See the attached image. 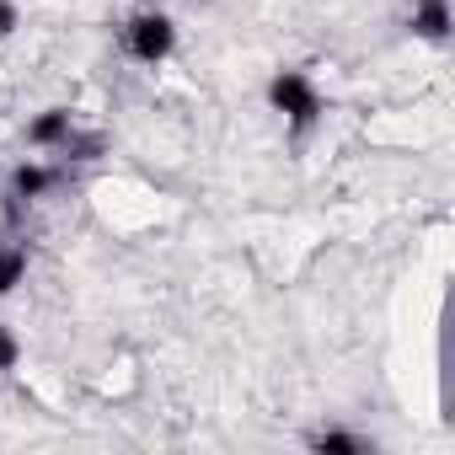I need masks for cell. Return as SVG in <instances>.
<instances>
[{"label": "cell", "instance_id": "7a4b0ae2", "mask_svg": "<svg viewBox=\"0 0 455 455\" xmlns=\"http://www.w3.org/2000/svg\"><path fill=\"white\" fill-rule=\"evenodd\" d=\"M268 102H274V113H284L295 129H306V124L322 118V92H316V81L300 76V70H279V76L268 81Z\"/></svg>", "mask_w": 455, "mask_h": 455}, {"label": "cell", "instance_id": "3957f363", "mask_svg": "<svg viewBox=\"0 0 455 455\" xmlns=\"http://www.w3.org/2000/svg\"><path fill=\"white\" fill-rule=\"evenodd\" d=\"M28 140H33L38 150H70V140H76V118H70L65 108H49V113H38V118L28 124Z\"/></svg>", "mask_w": 455, "mask_h": 455}, {"label": "cell", "instance_id": "277c9868", "mask_svg": "<svg viewBox=\"0 0 455 455\" xmlns=\"http://www.w3.org/2000/svg\"><path fill=\"white\" fill-rule=\"evenodd\" d=\"M412 33L423 44H444L450 38V0H412Z\"/></svg>", "mask_w": 455, "mask_h": 455}, {"label": "cell", "instance_id": "8992f818", "mask_svg": "<svg viewBox=\"0 0 455 455\" xmlns=\"http://www.w3.org/2000/svg\"><path fill=\"white\" fill-rule=\"evenodd\" d=\"M311 444L327 450V455H364V439H359V434H338V428H332V434H316Z\"/></svg>", "mask_w": 455, "mask_h": 455}, {"label": "cell", "instance_id": "5b68a950", "mask_svg": "<svg viewBox=\"0 0 455 455\" xmlns=\"http://www.w3.org/2000/svg\"><path fill=\"white\" fill-rule=\"evenodd\" d=\"M28 274V252L22 247H0V295H12Z\"/></svg>", "mask_w": 455, "mask_h": 455}, {"label": "cell", "instance_id": "9c48e42d", "mask_svg": "<svg viewBox=\"0 0 455 455\" xmlns=\"http://www.w3.org/2000/svg\"><path fill=\"white\" fill-rule=\"evenodd\" d=\"M17 33V6H12V0H0V44H6Z\"/></svg>", "mask_w": 455, "mask_h": 455}, {"label": "cell", "instance_id": "ba28073f", "mask_svg": "<svg viewBox=\"0 0 455 455\" xmlns=\"http://www.w3.org/2000/svg\"><path fill=\"white\" fill-rule=\"evenodd\" d=\"M17 359H22V343H17L6 327H0V370H17Z\"/></svg>", "mask_w": 455, "mask_h": 455}, {"label": "cell", "instance_id": "6da1fadb", "mask_svg": "<svg viewBox=\"0 0 455 455\" xmlns=\"http://www.w3.org/2000/svg\"><path fill=\"white\" fill-rule=\"evenodd\" d=\"M177 49V28L166 12H134L124 22V54L140 60V65H161L166 54Z\"/></svg>", "mask_w": 455, "mask_h": 455}, {"label": "cell", "instance_id": "52a82bcc", "mask_svg": "<svg viewBox=\"0 0 455 455\" xmlns=\"http://www.w3.org/2000/svg\"><path fill=\"white\" fill-rule=\"evenodd\" d=\"M49 182H54V172H49V166H22V172L12 177V188H17L22 198H33V193H44Z\"/></svg>", "mask_w": 455, "mask_h": 455}]
</instances>
